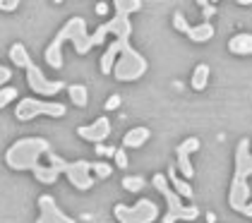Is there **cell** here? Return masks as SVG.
Instances as JSON below:
<instances>
[{
  "label": "cell",
  "instance_id": "cell-6",
  "mask_svg": "<svg viewBox=\"0 0 252 223\" xmlns=\"http://www.w3.org/2000/svg\"><path fill=\"white\" fill-rule=\"evenodd\" d=\"M113 216L120 223H154L158 219V206L152 199H139L135 206L116 204Z\"/></svg>",
  "mask_w": 252,
  "mask_h": 223
},
{
  "label": "cell",
  "instance_id": "cell-18",
  "mask_svg": "<svg viewBox=\"0 0 252 223\" xmlns=\"http://www.w3.org/2000/svg\"><path fill=\"white\" fill-rule=\"evenodd\" d=\"M10 60H12L17 67H24V70L32 65L29 51L24 48V43H20V41H17V43H12V48H10Z\"/></svg>",
  "mask_w": 252,
  "mask_h": 223
},
{
  "label": "cell",
  "instance_id": "cell-28",
  "mask_svg": "<svg viewBox=\"0 0 252 223\" xmlns=\"http://www.w3.org/2000/svg\"><path fill=\"white\" fill-rule=\"evenodd\" d=\"M20 7V0H0V10L2 12H12Z\"/></svg>",
  "mask_w": 252,
  "mask_h": 223
},
{
  "label": "cell",
  "instance_id": "cell-15",
  "mask_svg": "<svg viewBox=\"0 0 252 223\" xmlns=\"http://www.w3.org/2000/svg\"><path fill=\"white\" fill-rule=\"evenodd\" d=\"M166 178H168L171 187H173L180 197H185V199H192V197H194V192H192V187H190V183H188L185 178L175 175V163H173V166H168V170H166Z\"/></svg>",
  "mask_w": 252,
  "mask_h": 223
},
{
  "label": "cell",
  "instance_id": "cell-7",
  "mask_svg": "<svg viewBox=\"0 0 252 223\" xmlns=\"http://www.w3.org/2000/svg\"><path fill=\"white\" fill-rule=\"evenodd\" d=\"M17 120L27 123L36 115H51V118H63L65 115V106L63 103H43L39 98H22L20 106L15 108Z\"/></svg>",
  "mask_w": 252,
  "mask_h": 223
},
{
  "label": "cell",
  "instance_id": "cell-20",
  "mask_svg": "<svg viewBox=\"0 0 252 223\" xmlns=\"http://www.w3.org/2000/svg\"><path fill=\"white\" fill-rule=\"evenodd\" d=\"M207 82H209V65L199 63V65L194 67V72H192V89L194 92L207 89Z\"/></svg>",
  "mask_w": 252,
  "mask_h": 223
},
{
  "label": "cell",
  "instance_id": "cell-10",
  "mask_svg": "<svg viewBox=\"0 0 252 223\" xmlns=\"http://www.w3.org/2000/svg\"><path fill=\"white\" fill-rule=\"evenodd\" d=\"M63 173L67 175V180L77 187V190H89V187L94 185L92 163H89V161H72V163L65 161V170H63Z\"/></svg>",
  "mask_w": 252,
  "mask_h": 223
},
{
  "label": "cell",
  "instance_id": "cell-5",
  "mask_svg": "<svg viewBox=\"0 0 252 223\" xmlns=\"http://www.w3.org/2000/svg\"><path fill=\"white\" fill-rule=\"evenodd\" d=\"M147 58L142 56V53H137L132 46H127L120 58H118L116 67H113V77H116L118 82H135L139 77H144L147 72Z\"/></svg>",
  "mask_w": 252,
  "mask_h": 223
},
{
  "label": "cell",
  "instance_id": "cell-32",
  "mask_svg": "<svg viewBox=\"0 0 252 223\" xmlns=\"http://www.w3.org/2000/svg\"><path fill=\"white\" fill-rule=\"evenodd\" d=\"M199 5L204 7V22H209V17L214 15V5H209V2H204V0H202Z\"/></svg>",
  "mask_w": 252,
  "mask_h": 223
},
{
  "label": "cell",
  "instance_id": "cell-12",
  "mask_svg": "<svg viewBox=\"0 0 252 223\" xmlns=\"http://www.w3.org/2000/svg\"><path fill=\"white\" fill-rule=\"evenodd\" d=\"M77 134L82 139H87V142L101 144V142L111 134V120H108L106 115H101V118H96L92 125H82V127H77Z\"/></svg>",
  "mask_w": 252,
  "mask_h": 223
},
{
  "label": "cell",
  "instance_id": "cell-33",
  "mask_svg": "<svg viewBox=\"0 0 252 223\" xmlns=\"http://www.w3.org/2000/svg\"><path fill=\"white\" fill-rule=\"evenodd\" d=\"M96 12H98V15H106V12H108V2H98Z\"/></svg>",
  "mask_w": 252,
  "mask_h": 223
},
{
  "label": "cell",
  "instance_id": "cell-19",
  "mask_svg": "<svg viewBox=\"0 0 252 223\" xmlns=\"http://www.w3.org/2000/svg\"><path fill=\"white\" fill-rule=\"evenodd\" d=\"M67 92H70V101L77 106V108H84L89 103V94H87V87L84 84H67Z\"/></svg>",
  "mask_w": 252,
  "mask_h": 223
},
{
  "label": "cell",
  "instance_id": "cell-16",
  "mask_svg": "<svg viewBox=\"0 0 252 223\" xmlns=\"http://www.w3.org/2000/svg\"><path fill=\"white\" fill-rule=\"evenodd\" d=\"M228 51L233 56H252V34H235V36H231Z\"/></svg>",
  "mask_w": 252,
  "mask_h": 223
},
{
  "label": "cell",
  "instance_id": "cell-21",
  "mask_svg": "<svg viewBox=\"0 0 252 223\" xmlns=\"http://www.w3.org/2000/svg\"><path fill=\"white\" fill-rule=\"evenodd\" d=\"M34 175H36V180L43 183V185H53V183L58 180L60 170H56L53 166H39L36 170H34Z\"/></svg>",
  "mask_w": 252,
  "mask_h": 223
},
{
  "label": "cell",
  "instance_id": "cell-11",
  "mask_svg": "<svg viewBox=\"0 0 252 223\" xmlns=\"http://www.w3.org/2000/svg\"><path fill=\"white\" fill-rule=\"evenodd\" d=\"M197 149H199V139H197V137H188L183 144L175 147V159H178L175 168L180 170V175H183L185 180H190L194 175V168H192V163H190V154L197 151Z\"/></svg>",
  "mask_w": 252,
  "mask_h": 223
},
{
  "label": "cell",
  "instance_id": "cell-35",
  "mask_svg": "<svg viewBox=\"0 0 252 223\" xmlns=\"http://www.w3.org/2000/svg\"><path fill=\"white\" fill-rule=\"evenodd\" d=\"M207 221H209V223H214V221H216V216H214L212 211H209V214H207Z\"/></svg>",
  "mask_w": 252,
  "mask_h": 223
},
{
  "label": "cell",
  "instance_id": "cell-23",
  "mask_svg": "<svg viewBox=\"0 0 252 223\" xmlns=\"http://www.w3.org/2000/svg\"><path fill=\"white\" fill-rule=\"evenodd\" d=\"M123 187L127 192H142L144 190V178L142 175H127V178H123Z\"/></svg>",
  "mask_w": 252,
  "mask_h": 223
},
{
  "label": "cell",
  "instance_id": "cell-31",
  "mask_svg": "<svg viewBox=\"0 0 252 223\" xmlns=\"http://www.w3.org/2000/svg\"><path fill=\"white\" fill-rule=\"evenodd\" d=\"M120 103H123V101H120V96H111V98L106 101V111H116Z\"/></svg>",
  "mask_w": 252,
  "mask_h": 223
},
{
  "label": "cell",
  "instance_id": "cell-17",
  "mask_svg": "<svg viewBox=\"0 0 252 223\" xmlns=\"http://www.w3.org/2000/svg\"><path fill=\"white\" fill-rule=\"evenodd\" d=\"M185 36L190 38V41H194V43H207V41L214 36L212 22H202V24H197V27H190Z\"/></svg>",
  "mask_w": 252,
  "mask_h": 223
},
{
  "label": "cell",
  "instance_id": "cell-3",
  "mask_svg": "<svg viewBox=\"0 0 252 223\" xmlns=\"http://www.w3.org/2000/svg\"><path fill=\"white\" fill-rule=\"evenodd\" d=\"M48 151H51V147L43 137H24V139H17L5 151V163L12 170H32L34 173L41 166L39 156L48 154Z\"/></svg>",
  "mask_w": 252,
  "mask_h": 223
},
{
  "label": "cell",
  "instance_id": "cell-2",
  "mask_svg": "<svg viewBox=\"0 0 252 223\" xmlns=\"http://www.w3.org/2000/svg\"><path fill=\"white\" fill-rule=\"evenodd\" d=\"M252 175V154H250V139L243 137L235 149V163H233V183L228 192V204L235 211H243L250 202V185L248 178Z\"/></svg>",
  "mask_w": 252,
  "mask_h": 223
},
{
  "label": "cell",
  "instance_id": "cell-24",
  "mask_svg": "<svg viewBox=\"0 0 252 223\" xmlns=\"http://www.w3.org/2000/svg\"><path fill=\"white\" fill-rule=\"evenodd\" d=\"M92 173L96 175L98 180H106V178H111L113 168L108 166V163H103V161H98V163H92Z\"/></svg>",
  "mask_w": 252,
  "mask_h": 223
},
{
  "label": "cell",
  "instance_id": "cell-14",
  "mask_svg": "<svg viewBox=\"0 0 252 223\" xmlns=\"http://www.w3.org/2000/svg\"><path fill=\"white\" fill-rule=\"evenodd\" d=\"M152 137V132L149 127H142V125H137L132 130L125 132V137H123V149H139L142 144H147V139Z\"/></svg>",
  "mask_w": 252,
  "mask_h": 223
},
{
  "label": "cell",
  "instance_id": "cell-22",
  "mask_svg": "<svg viewBox=\"0 0 252 223\" xmlns=\"http://www.w3.org/2000/svg\"><path fill=\"white\" fill-rule=\"evenodd\" d=\"M113 7H116V15H125V17H127L130 12L142 10V2H139V0H116Z\"/></svg>",
  "mask_w": 252,
  "mask_h": 223
},
{
  "label": "cell",
  "instance_id": "cell-8",
  "mask_svg": "<svg viewBox=\"0 0 252 223\" xmlns=\"http://www.w3.org/2000/svg\"><path fill=\"white\" fill-rule=\"evenodd\" d=\"M27 84H29L32 92L41 94V96H56V94H60V89L67 87L63 79H56V82L53 79H46L43 72H41V67H36L34 63L27 67Z\"/></svg>",
  "mask_w": 252,
  "mask_h": 223
},
{
  "label": "cell",
  "instance_id": "cell-25",
  "mask_svg": "<svg viewBox=\"0 0 252 223\" xmlns=\"http://www.w3.org/2000/svg\"><path fill=\"white\" fill-rule=\"evenodd\" d=\"M15 98H17V89H15V87H2V89H0V111H2L10 101H15Z\"/></svg>",
  "mask_w": 252,
  "mask_h": 223
},
{
  "label": "cell",
  "instance_id": "cell-27",
  "mask_svg": "<svg viewBox=\"0 0 252 223\" xmlns=\"http://www.w3.org/2000/svg\"><path fill=\"white\" fill-rule=\"evenodd\" d=\"M113 159H116L118 168H127V154H125V149H123V147L116 151V156H113Z\"/></svg>",
  "mask_w": 252,
  "mask_h": 223
},
{
  "label": "cell",
  "instance_id": "cell-9",
  "mask_svg": "<svg viewBox=\"0 0 252 223\" xmlns=\"http://www.w3.org/2000/svg\"><path fill=\"white\" fill-rule=\"evenodd\" d=\"M39 219L36 223H77L75 219H70L65 211H60V206L56 204L53 194H41L39 197Z\"/></svg>",
  "mask_w": 252,
  "mask_h": 223
},
{
  "label": "cell",
  "instance_id": "cell-34",
  "mask_svg": "<svg viewBox=\"0 0 252 223\" xmlns=\"http://www.w3.org/2000/svg\"><path fill=\"white\" fill-rule=\"evenodd\" d=\"M240 214H245V216H252V202H248V206L240 211Z\"/></svg>",
  "mask_w": 252,
  "mask_h": 223
},
{
  "label": "cell",
  "instance_id": "cell-29",
  "mask_svg": "<svg viewBox=\"0 0 252 223\" xmlns=\"http://www.w3.org/2000/svg\"><path fill=\"white\" fill-rule=\"evenodd\" d=\"M10 77H12V70H10V67H2V65H0V87H5V84L10 82Z\"/></svg>",
  "mask_w": 252,
  "mask_h": 223
},
{
  "label": "cell",
  "instance_id": "cell-1",
  "mask_svg": "<svg viewBox=\"0 0 252 223\" xmlns=\"http://www.w3.org/2000/svg\"><path fill=\"white\" fill-rule=\"evenodd\" d=\"M65 41H70V43L75 46V51H77L79 56H87V53L94 48V46H92V34H87V22H84V17L67 19V22L63 24V29L53 36V41L48 43L43 58H46V63H48L53 70H60V67H63V43H65Z\"/></svg>",
  "mask_w": 252,
  "mask_h": 223
},
{
  "label": "cell",
  "instance_id": "cell-26",
  "mask_svg": "<svg viewBox=\"0 0 252 223\" xmlns=\"http://www.w3.org/2000/svg\"><path fill=\"white\" fill-rule=\"evenodd\" d=\"M173 27L178 29V32H183V34H188V29H190V24H188V19H185V15L183 12H175L173 15Z\"/></svg>",
  "mask_w": 252,
  "mask_h": 223
},
{
  "label": "cell",
  "instance_id": "cell-30",
  "mask_svg": "<svg viewBox=\"0 0 252 223\" xmlns=\"http://www.w3.org/2000/svg\"><path fill=\"white\" fill-rule=\"evenodd\" d=\"M116 151H118V147H98V144H96V154H98V156H116Z\"/></svg>",
  "mask_w": 252,
  "mask_h": 223
},
{
  "label": "cell",
  "instance_id": "cell-4",
  "mask_svg": "<svg viewBox=\"0 0 252 223\" xmlns=\"http://www.w3.org/2000/svg\"><path fill=\"white\" fill-rule=\"evenodd\" d=\"M154 187L161 192V197L166 199V204H168V214L163 216V221L161 223H175V221H194L197 219V214H199V209L194 204H183V197L175 192L171 183H168V178L163 175V173H156L154 175Z\"/></svg>",
  "mask_w": 252,
  "mask_h": 223
},
{
  "label": "cell",
  "instance_id": "cell-13",
  "mask_svg": "<svg viewBox=\"0 0 252 223\" xmlns=\"http://www.w3.org/2000/svg\"><path fill=\"white\" fill-rule=\"evenodd\" d=\"M130 46V38H113V43L106 48V53L101 56V72L103 74H113V67L118 63V56Z\"/></svg>",
  "mask_w": 252,
  "mask_h": 223
}]
</instances>
